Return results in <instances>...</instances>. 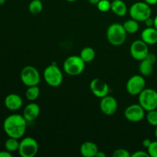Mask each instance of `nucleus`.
I'll return each instance as SVG.
<instances>
[{"instance_id": "10", "label": "nucleus", "mask_w": 157, "mask_h": 157, "mask_svg": "<svg viewBox=\"0 0 157 157\" xmlns=\"http://www.w3.org/2000/svg\"><path fill=\"white\" fill-rule=\"evenodd\" d=\"M146 110L140 104H131L124 110V117L130 122H140L145 117Z\"/></svg>"}, {"instance_id": "13", "label": "nucleus", "mask_w": 157, "mask_h": 157, "mask_svg": "<svg viewBox=\"0 0 157 157\" xmlns=\"http://www.w3.org/2000/svg\"><path fill=\"white\" fill-rule=\"evenodd\" d=\"M90 90L95 97L101 99L108 95L109 86L105 81L99 78H94L90 83Z\"/></svg>"}, {"instance_id": "4", "label": "nucleus", "mask_w": 157, "mask_h": 157, "mask_svg": "<svg viewBox=\"0 0 157 157\" xmlns=\"http://www.w3.org/2000/svg\"><path fill=\"white\" fill-rule=\"evenodd\" d=\"M129 14L130 18L133 19L139 22L144 21L149 17H151V7L145 2H136L130 6Z\"/></svg>"}, {"instance_id": "9", "label": "nucleus", "mask_w": 157, "mask_h": 157, "mask_svg": "<svg viewBox=\"0 0 157 157\" xmlns=\"http://www.w3.org/2000/svg\"><path fill=\"white\" fill-rule=\"evenodd\" d=\"M146 88V81L143 75H135L130 77L126 84V90L132 96L139 95Z\"/></svg>"}, {"instance_id": "32", "label": "nucleus", "mask_w": 157, "mask_h": 157, "mask_svg": "<svg viewBox=\"0 0 157 157\" xmlns=\"http://www.w3.org/2000/svg\"><path fill=\"white\" fill-rule=\"evenodd\" d=\"M12 153L5 150V151H0V157H12Z\"/></svg>"}, {"instance_id": "27", "label": "nucleus", "mask_w": 157, "mask_h": 157, "mask_svg": "<svg viewBox=\"0 0 157 157\" xmlns=\"http://www.w3.org/2000/svg\"><path fill=\"white\" fill-rule=\"evenodd\" d=\"M113 157H131V154L127 150L124 148H119L115 150L112 154Z\"/></svg>"}, {"instance_id": "20", "label": "nucleus", "mask_w": 157, "mask_h": 157, "mask_svg": "<svg viewBox=\"0 0 157 157\" xmlns=\"http://www.w3.org/2000/svg\"><path fill=\"white\" fill-rule=\"evenodd\" d=\"M153 64L147 61V59H144L140 61L139 64V71L143 76H150L153 70Z\"/></svg>"}, {"instance_id": "7", "label": "nucleus", "mask_w": 157, "mask_h": 157, "mask_svg": "<svg viewBox=\"0 0 157 157\" xmlns=\"http://www.w3.org/2000/svg\"><path fill=\"white\" fill-rule=\"evenodd\" d=\"M20 78L22 84L27 87L38 85L41 81V76L38 69L31 65L23 67L20 74Z\"/></svg>"}, {"instance_id": "38", "label": "nucleus", "mask_w": 157, "mask_h": 157, "mask_svg": "<svg viewBox=\"0 0 157 157\" xmlns=\"http://www.w3.org/2000/svg\"><path fill=\"white\" fill-rule=\"evenodd\" d=\"M6 2V0H0V6H2Z\"/></svg>"}, {"instance_id": "8", "label": "nucleus", "mask_w": 157, "mask_h": 157, "mask_svg": "<svg viewBox=\"0 0 157 157\" xmlns=\"http://www.w3.org/2000/svg\"><path fill=\"white\" fill-rule=\"evenodd\" d=\"M38 152V144L31 136L25 137L20 141L18 153L21 157H34Z\"/></svg>"}, {"instance_id": "11", "label": "nucleus", "mask_w": 157, "mask_h": 157, "mask_svg": "<svg viewBox=\"0 0 157 157\" xmlns=\"http://www.w3.org/2000/svg\"><path fill=\"white\" fill-rule=\"evenodd\" d=\"M130 55L132 58L136 61H142L147 58L149 54L148 44L144 42L142 39L136 40L130 45Z\"/></svg>"}, {"instance_id": "40", "label": "nucleus", "mask_w": 157, "mask_h": 157, "mask_svg": "<svg viewBox=\"0 0 157 157\" xmlns=\"http://www.w3.org/2000/svg\"><path fill=\"white\" fill-rule=\"evenodd\" d=\"M65 1L69 2H75V1H77V0H65Z\"/></svg>"}, {"instance_id": "33", "label": "nucleus", "mask_w": 157, "mask_h": 157, "mask_svg": "<svg viewBox=\"0 0 157 157\" xmlns=\"http://www.w3.org/2000/svg\"><path fill=\"white\" fill-rule=\"evenodd\" d=\"M151 143L152 141L150 140V139H148V138H147V139L144 140V141H143V146H144V147H145V148L147 149L149 147H150Z\"/></svg>"}, {"instance_id": "12", "label": "nucleus", "mask_w": 157, "mask_h": 157, "mask_svg": "<svg viewBox=\"0 0 157 157\" xmlns=\"http://www.w3.org/2000/svg\"><path fill=\"white\" fill-rule=\"evenodd\" d=\"M100 108L102 113L107 116H111L117 112L118 108L117 101L113 97L107 95L101 98L100 103Z\"/></svg>"}, {"instance_id": "5", "label": "nucleus", "mask_w": 157, "mask_h": 157, "mask_svg": "<svg viewBox=\"0 0 157 157\" xmlns=\"http://www.w3.org/2000/svg\"><path fill=\"white\" fill-rule=\"evenodd\" d=\"M43 77L48 85L52 87H59L63 82V73L56 64H51L46 67Z\"/></svg>"}, {"instance_id": "29", "label": "nucleus", "mask_w": 157, "mask_h": 157, "mask_svg": "<svg viewBox=\"0 0 157 157\" xmlns=\"http://www.w3.org/2000/svg\"><path fill=\"white\" fill-rule=\"evenodd\" d=\"M131 157H150V155H149L148 152L138 150L131 154Z\"/></svg>"}, {"instance_id": "19", "label": "nucleus", "mask_w": 157, "mask_h": 157, "mask_svg": "<svg viewBox=\"0 0 157 157\" xmlns=\"http://www.w3.org/2000/svg\"><path fill=\"white\" fill-rule=\"evenodd\" d=\"M95 55L96 54H95L94 49L89 46L84 48L80 53V57L85 63L91 62L95 58Z\"/></svg>"}, {"instance_id": "39", "label": "nucleus", "mask_w": 157, "mask_h": 157, "mask_svg": "<svg viewBox=\"0 0 157 157\" xmlns=\"http://www.w3.org/2000/svg\"><path fill=\"white\" fill-rule=\"evenodd\" d=\"M155 136L157 139V126L156 127V129H155Z\"/></svg>"}, {"instance_id": "37", "label": "nucleus", "mask_w": 157, "mask_h": 157, "mask_svg": "<svg viewBox=\"0 0 157 157\" xmlns=\"http://www.w3.org/2000/svg\"><path fill=\"white\" fill-rule=\"evenodd\" d=\"M153 27H154L155 29L157 30V15L155 16V18H154V26H153Z\"/></svg>"}, {"instance_id": "36", "label": "nucleus", "mask_w": 157, "mask_h": 157, "mask_svg": "<svg viewBox=\"0 0 157 157\" xmlns=\"http://www.w3.org/2000/svg\"><path fill=\"white\" fill-rule=\"evenodd\" d=\"M100 1H101V0H88L89 3H90V4L92 5H98V3Z\"/></svg>"}, {"instance_id": "14", "label": "nucleus", "mask_w": 157, "mask_h": 157, "mask_svg": "<svg viewBox=\"0 0 157 157\" xmlns=\"http://www.w3.org/2000/svg\"><path fill=\"white\" fill-rule=\"evenodd\" d=\"M4 104L8 110L11 111H16L21 108L23 101L20 95L17 94H9L5 98Z\"/></svg>"}, {"instance_id": "22", "label": "nucleus", "mask_w": 157, "mask_h": 157, "mask_svg": "<svg viewBox=\"0 0 157 157\" xmlns=\"http://www.w3.org/2000/svg\"><path fill=\"white\" fill-rule=\"evenodd\" d=\"M40 95V88L38 85L28 87L25 92V97L29 101H35Z\"/></svg>"}, {"instance_id": "17", "label": "nucleus", "mask_w": 157, "mask_h": 157, "mask_svg": "<svg viewBox=\"0 0 157 157\" xmlns=\"http://www.w3.org/2000/svg\"><path fill=\"white\" fill-rule=\"evenodd\" d=\"M98 151L99 150L96 144L90 141H86L83 143L80 147L81 154L84 157H96Z\"/></svg>"}, {"instance_id": "26", "label": "nucleus", "mask_w": 157, "mask_h": 157, "mask_svg": "<svg viewBox=\"0 0 157 157\" xmlns=\"http://www.w3.org/2000/svg\"><path fill=\"white\" fill-rule=\"evenodd\" d=\"M98 9L101 12H107L110 10L111 2L109 0H101L97 5Z\"/></svg>"}, {"instance_id": "23", "label": "nucleus", "mask_w": 157, "mask_h": 157, "mask_svg": "<svg viewBox=\"0 0 157 157\" xmlns=\"http://www.w3.org/2000/svg\"><path fill=\"white\" fill-rule=\"evenodd\" d=\"M18 140V139H15V138L9 137V139L6 140V141L5 142V148H6V150L7 151L10 152V153L18 151L20 142Z\"/></svg>"}, {"instance_id": "3", "label": "nucleus", "mask_w": 157, "mask_h": 157, "mask_svg": "<svg viewBox=\"0 0 157 157\" xmlns=\"http://www.w3.org/2000/svg\"><path fill=\"white\" fill-rule=\"evenodd\" d=\"M85 64L82 58L78 55H72L66 58L63 64L64 72L71 76H77L84 71Z\"/></svg>"}, {"instance_id": "28", "label": "nucleus", "mask_w": 157, "mask_h": 157, "mask_svg": "<svg viewBox=\"0 0 157 157\" xmlns=\"http://www.w3.org/2000/svg\"><path fill=\"white\" fill-rule=\"evenodd\" d=\"M150 157H157V140L152 141L150 147L147 148Z\"/></svg>"}, {"instance_id": "30", "label": "nucleus", "mask_w": 157, "mask_h": 157, "mask_svg": "<svg viewBox=\"0 0 157 157\" xmlns=\"http://www.w3.org/2000/svg\"><path fill=\"white\" fill-rule=\"evenodd\" d=\"M145 59H147V61H150V63H152L153 64H154L156 61V56L154 55V54L150 53V52H149V54L147 55V58H146Z\"/></svg>"}, {"instance_id": "6", "label": "nucleus", "mask_w": 157, "mask_h": 157, "mask_svg": "<svg viewBox=\"0 0 157 157\" xmlns=\"http://www.w3.org/2000/svg\"><path fill=\"white\" fill-rule=\"evenodd\" d=\"M139 104L146 111L157 109V91L154 89L145 88L138 95Z\"/></svg>"}, {"instance_id": "25", "label": "nucleus", "mask_w": 157, "mask_h": 157, "mask_svg": "<svg viewBox=\"0 0 157 157\" xmlns=\"http://www.w3.org/2000/svg\"><path fill=\"white\" fill-rule=\"evenodd\" d=\"M147 121L149 124L153 127L157 126V110H153L147 111Z\"/></svg>"}, {"instance_id": "34", "label": "nucleus", "mask_w": 157, "mask_h": 157, "mask_svg": "<svg viewBox=\"0 0 157 157\" xmlns=\"http://www.w3.org/2000/svg\"><path fill=\"white\" fill-rule=\"evenodd\" d=\"M144 2H145L150 6H154L157 4V0H144Z\"/></svg>"}, {"instance_id": "31", "label": "nucleus", "mask_w": 157, "mask_h": 157, "mask_svg": "<svg viewBox=\"0 0 157 157\" xmlns=\"http://www.w3.org/2000/svg\"><path fill=\"white\" fill-rule=\"evenodd\" d=\"M144 22L145 23V25L147 27H153L154 26V18H152L151 17H149Z\"/></svg>"}, {"instance_id": "15", "label": "nucleus", "mask_w": 157, "mask_h": 157, "mask_svg": "<svg viewBox=\"0 0 157 157\" xmlns=\"http://www.w3.org/2000/svg\"><path fill=\"white\" fill-rule=\"evenodd\" d=\"M40 114V107L36 103H30L25 106L23 111V117L28 122H32L38 117Z\"/></svg>"}, {"instance_id": "35", "label": "nucleus", "mask_w": 157, "mask_h": 157, "mask_svg": "<svg viewBox=\"0 0 157 157\" xmlns=\"http://www.w3.org/2000/svg\"><path fill=\"white\" fill-rule=\"evenodd\" d=\"M106 156H107V155H106L104 152H101V151H98L96 155V157H106Z\"/></svg>"}, {"instance_id": "18", "label": "nucleus", "mask_w": 157, "mask_h": 157, "mask_svg": "<svg viewBox=\"0 0 157 157\" xmlns=\"http://www.w3.org/2000/svg\"><path fill=\"white\" fill-rule=\"evenodd\" d=\"M110 10L113 14L119 17L125 16L127 13V7L123 0H113L111 2Z\"/></svg>"}, {"instance_id": "1", "label": "nucleus", "mask_w": 157, "mask_h": 157, "mask_svg": "<svg viewBox=\"0 0 157 157\" xmlns=\"http://www.w3.org/2000/svg\"><path fill=\"white\" fill-rule=\"evenodd\" d=\"M28 121L23 115L11 114L3 122V130L9 137L21 139L25 135Z\"/></svg>"}, {"instance_id": "2", "label": "nucleus", "mask_w": 157, "mask_h": 157, "mask_svg": "<svg viewBox=\"0 0 157 157\" xmlns=\"http://www.w3.org/2000/svg\"><path fill=\"white\" fill-rule=\"evenodd\" d=\"M127 32L123 25L113 23L107 29V38L109 43L114 46L122 45L126 41Z\"/></svg>"}, {"instance_id": "16", "label": "nucleus", "mask_w": 157, "mask_h": 157, "mask_svg": "<svg viewBox=\"0 0 157 157\" xmlns=\"http://www.w3.org/2000/svg\"><path fill=\"white\" fill-rule=\"evenodd\" d=\"M141 39L148 45L157 43V30L154 27H147L141 32Z\"/></svg>"}, {"instance_id": "21", "label": "nucleus", "mask_w": 157, "mask_h": 157, "mask_svg": "<svg viewBox=\"0 0 157 157\" xmlns=\"http://www.w3.org/2000/svg\"><path fill=\"white\" fill-rule=\"evenodd\" d=\"M123 26H124L126 32L130 34L136 33L140 29L139 21H136V20L133 19V18H130V19L124 21Z\"/></svg>"}, {"instance_id": "24", "label": "nucleus", "mask_w": 157, "mask_h": 157, "mask_svg": "<svg viewBox=\"0 0 157 157\" xmlns=\"http://www.w3.org/2000/svg\"><path fill=\"white\" fill-rule=\"evenodd\" d=\"M42 9L43 4L41 0H32L29 5V11L34 15L41 13Z\"/></svg>"}]
</instances>
